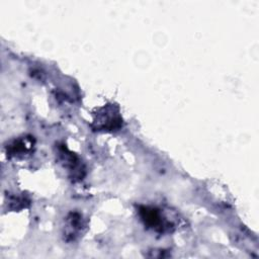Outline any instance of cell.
<instances>
[{
  "label": "cell",
  "instance_id": "1",
  "mask_svg": "<svg viewBox=\"0 0 259 259\" xmlns=\"http://www.w3.org/2000/svg\"><path fill=\"white\" fill-rule=\"evenodd\" d=\"M141 215L146 224L151 227H158L162 224V220L158 211L154 209L144 208L141 210Z\"/></svg>",
  "mask_w": 259,
  "mask_h": 259
}]
</instances>
